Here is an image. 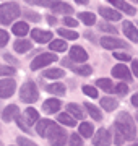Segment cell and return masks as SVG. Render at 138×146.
<instances>
[{
  "label": "cell",
  "mask_w": 138,
  "mask_h": 146,
  "mask_svg": "<svg viewBox=\"0 0 138 146\" xmlns=\"http://www.w3.org/2000/svg\"><path fill=\"white\" fill-rule=\"evenodd\" d=\"M115 128L122 131L127 140H133L137 136V127H135V122L130 117L128 112H120L115 119Z\"/></svg>",
  "instance_id": "6da1fadb"
},
{
  "label": "cell",
  "mask_w": 138,
  "mask_h": 146,
  "mask_svg": "<svg viewBox=\"0 0 138 146\" xmlns=\"http://www.w3.org/2000/svg\"><path fill=\"white\" fill-rule=\"evenodd\" d=\"M21 15V10L16 2H7L0 5V25H10Z\"/></svg>",
  "instance_id": "7a4b0ae2"
},
{
  "label": "cell",
  "mask_w": 138,
  "mask_h": 146,
  "mask_svg": "<svg viewBox=\"0 0 138 146\" xmlns=\"http://www.w3.org/2000/svg\"><path fill=\"white\" fill-rule=\"evenodd\" d=\"M46 138H49V143L52 146H64L67 143V133L55 122H50V125L47 128V133H46Z\"/></svg>",
  "instance_id": "3957f363"
},
{
  "label": "cell",
  "mask_w": 138,
  "mask_h": 146,
  "mask_svg": "<svg viewBox=\"0 0 138 146\" xmlns=\"http://www.w3.org/2000/svg\"><path fill=\"white\" fill-rule=\"evenodd\" d=\"M20 98H21L23 102H26V104H33V102H36L37 98H39V91H37V86L36 83H33V81H28L21 86L20 89Z\"/></svg>",
  "instance_id": "277c9868"
},
{
  "label": "cell",
  "mask_w": 138,
  "mask_h": 146,
  "mask_svg": "<svg viewBox=\"0 0 138 146\" xmlns=\"http://www.w3.org/2000/svg\"><path fill=\"white\" fill-rule=\"evenodd\" d=\"M58 58L55 54H41V55H37L34 60L31 62V70H39V68H44V67H47V65H50V63L54 62H57Z\"/></svg>",
  "instance_id": "5b68a950"
},
{
  "label": "cell",
  "mask_w": 138,
  "mask_h": 146,
  "mask_svg": "<svg viewBox=\"0 0 138 146\" xmlns=\"http://www.w3.org/2000/svg\"><path fill=\"white\" fill-rule=\"evenodd\" d=\"M93 143H94V146H111L112 136L106 128H101V130L96 131L94 138H93Z\"/></svg>",
  "instance_id": "8992f818"
},
{
  "label": "cell",
  "mask_w": 138,
  "mask_h": 146,
  "mask_svg": "<svg viewBox=\"0 0 138 146\" xmlns=\"http://www.w3.org/2000/svg\"><path fill=\"white\" fill-rule=\"evenodd\" d=\"M16 89V83L15 80H0V98H10L11 94L15 93Z\"/></svg>",
  "instance_id": "52a82bcc"
},
{
  "label": "cell",
  "mask_w": 138,
  "mask_h": 146,
  "mask_svg": "<svg viewBox=\"0 0 138 146\" xmlns=\"http://www.w3.org/2000/svg\"><path fill=\"white\" fill-rule=\"evenodd\" d=\"M101 46L107 50H114V49H120V47H127V42L117 37H101Z\"/></svg>",
  "instance_id": "ba28073f"
},
{
  "label": "cell",
  "mask_w": 138,
  "mask_h": 146,
  "mask_svg": "<svg viewBox=\"0 0 138 146\" xmlns=\"http://www.w3.org/2000/svg\"><path fill=\"white\" fill-rule=\"evenodd\" d=\"M31 36H33V39H34L36 42H39V44H44V42H50L52 41V33L50 31H44V29H39V28L33 29Z\"/></svg>",
  "instance_id": "9c48e42d"
},
{
  "label": "cell",
  "mask_w": 138,
  "mask_h": 146,
  "mask_svg": "<svg viewBox=\"0 0 138 146\" xmlns=\"http://www.w3.org/2000/svg\"><path fill=\"white\" fill-rule=\"evenodd\" d=\"M70 58L75 60V62L83 63L85 60H88V52H86L81 46H73L70 49Z\"/></svg>",
  "instance_id": "30bf717a"
},
{
  "label": "cell",
  "mask_w": 138,
  "mask_h": 146,
  "mask_svg": "<svg viewBox=\"0 0 138 146\" xmlns=\"http://www.w3.org/2000/svg\"><path fill=\"white\" fill-rule=\"evenodd\" d=\"M112 75L115 76V78H120V80H127V81H130L132 80V73H130V70H128L125 65H115V67L112 68Z\"/></svg>",
  "instance_id": "8fae6325"
},
{
  "label": "cell",
  "mask_w": 138,
  "mask_h": 146,
  "mask_svg": "<svg viewBox=\"0 0 138 146\" xmlns=\"http://www.w3.org/2000/svg\"><path fill=\"white\" fill-rule=\"evenodd\" d=\"M68 60H70V58H65L64 63H65V65H68L75 73H78V75H81V76H90V75H91L93 68H91L90 65H72Z\"/></svg>",
  "instance_id": "7c38bea8"
},
{
  "label": "cell",
  "mask_w": 138,
  "mask_h": 146,
  "mask_svg": "<svg viewBox=\"0 0 138 146\" xmlns=\"http://www.w3.org/2000/svg\"><path fill=\"white\" fill-rule=\"evenodd\" d=\"M123 33L132 42H138V29L132 25V21H123Z\"/></svg>",
  "instance_id": "4fadbf2b"
},
{
  "label": "cell",
  "mask_w": 138,
  "mask_h": 146,
  "mask_svg": "<svg viewBox=\"0 0 138 146\" xmlns=\"http://www.w3.org/2000/svg\"><path fill=\"white\" fill-rule=\"evenodd\" d=\"M107 2H109V3H112L115 8H120L122 11H125L127 15H132L133 16L135 13H137V10H135L132 5H128L125 0H107Z\"/></svg>",
  "instance_id": "5bb4252c"
},
{
  "label": "cell",
  "mask_w": 138,
  "mask_h": 146,
  "mask_svg": "<svg viewBox=\"0 0 138 146\" xmlns=\"http://www.w3.org/2000/svg\"><path fill=\"white\" fill-rule=\"evenodd\" d=\"M18 115H20V109H18L15 104H11V106H7L5 109H3V112H2V119L5 120V122H10V120L16 119Z\"/></svg>",
  "instance_id": "9a60e30c"
},
{
  "label": "cell",
  "mask_w": 138,
  "mask_h": 146,
  "mask_svg": "<svg viewBox=\"0 0 138 146\" xmlns=\"http://www.w3.org/2000/svg\"><path fill=\"white\" fill-rule=\"evenodd\" d=\"M99 13H101L102 18H106V20H109V21H119L122 18L119 11H115L114 8H106V7H101V8H99Z\"/></svg>",
  "instance_id": "2e32d148"
},
{
  "label": "cell",
  "mask_w": 138,
  "mask_h": 146,
  "mask_svg": "<svg viewBox=\"0 0 138 146\" xmlns=\"http://www.w3.org/2000/svg\"><path fill=\"white\" fill-rule=\"evenodd\" d=\"M50 8H52V11L55 15H70V13H73V8L68 3H64V2H58V3L52 5Z\"/></svg>",
  "instance_id": "e0dca14e"
},
{
  "label": "cell",
  "mask_w": 138,
  "mask_h": 146,
  "mask_svg": "<svg viewBox=\"0 0 138 146\" xmlns=\"http://www.w3.org/2000/svg\"><path fill=\"white\" fill-rule=\"evenodd\" d=\"M33 44L29 41H26V39H18V41H15V44H13V49H15L18 54H26L31 50Z\"/></svg>",
  "instance_id": "ac0fdd59"
},
{
  "label": "cell",
  "mask_w": 138,
  "mask_h": 146,
  "mask_svg": "<svg viewBox=\"0 0 138 146\" xmlns=\"http://www.w3.org/2000/svg\"><path fill=\"white\" fill-rule=\"evenodd\" d=\"M42 109L46 110L47 114H55V112H58V109H60V101L58 99H47L42 104Z\"/></svg>",
  "instance_id": "d6986e66"
},
{
  "label": "cell",
  "mask_w": 138,
  "mask_h": 146,
  "mask_svg": "<svg viewBox=\"0 0 138 146\" xmlns=\"http://www.w3.org/2000/svg\"><path fill=\"white\" fill-rule=\"evenodd\" d=\"M11 31H13V34L23 37V36L28 34L29 26H28V23H25V21H20V23H15V25H13V29H11Z\"/></svg>",
  "instance_id": "ffe728a7"
},
{
  "label": "cell",
  "mask_w": 138,
  "mask_h": 146,
  "mask_svg": "<svg viewBox=\"0 0 138 146\" xmlns=\"http://www.w3.org/2000/svg\"><path fill=\"white\" fill-rule=\"evenodd\" d=\"M67 42L64 39H55V41H50L49 42V49L54 50V52H65L67 50Z\"/></svg>",
  "instance_id": "44dd1931"
},
{
  "label": "cell",
  "mask_w": 138,
  "mask_h": 146,
  "mask_svg": "<svg viewBox=\"0 0 138 146\" xmlns=\"http://www.w3.org/2000/svg\"><path fill=\"white\" fill-rule=\"evenodd\" d=\"M67 112H68L72 117H75V119H80V120L85 119V112L80 109L78 104H68L67 106Z\"/></svg>",
  "instance_id": "7402d4cb"
},
{
  "label": "cell",
  "mask_w": 138,
  "mask_h": 146,
  "mask_svg": "<svg viewBox=\"0 0 138 146\" xmlns=\"http://www.w3.org/2000/svg\"><path fill=\"white\" fill-rule=\"evenodd\" d=\"M57 120L62 123V125H67V127H75L76 123H75V117H72V115L68 114V112H62V114H58Z\"/></svg>",
  "instance_id": "603a6c76"
},
{
  "label": "cell",
  "mask_w": 138,
  "mask_h": 146,
  "mask_svg": "<svg viewBox=\"0 0 138 146\" xmlns=\"http://www.w3.org/2000/svg\"><path fill=\"white\" fill-rule=\"evenodd\" d=\"M96 86H99V88L102 89V91H106V93H112L114 91V84H112L111 80H107V78H99L98 81H96Z\"/></svg>",
  "instance_id": "cb8c5ba5"
},
{
  "label": "cell",
  "mask_w": 138,
  "mask_h": 146,
  "mask_svg": "<svg viewBox=\"0 0 138 146\" xmlns=\"http://www.w3.org/2000/svg\"><path fill=\"white\" fill-rule=\"evenodd\" d=\"M78 18H80V20L85 23L86 26H93V25L96 23L94 13H90V11H81L80 15H78Z\"/></svg>",
  "instance_id": "d4e9b609"
},
{
  "label": "cell",
  "mask_w": 138,
  "mask_h": 146,
  "mask_svg": "<svg viewBox=\"0 0 138 146\" xmlns=\"http://www.w3.org/2000/svg\"><path fill=\"white\" fill-rule=\"evenodd\" d=\"M25 117H26L28 123H36L37 120H39V112L36 109H33V107H28L25 110Z\"/></svg>",
  "instance_id": "484cf974"
},
{
  "label": "cell",
  "mask_w": 138,
  "mask_h": 146,
  "mask_svg": "<svg viewBox=\"0 0 138 146\" xmlns=\"http://www.w3.org/2000/svg\"><path fill=\"white\" fill-rule=\"evenodd\" d=\"M49 125H50V120H47V119L37 120V123H36V131H37V133H39L41 136H46Z\"/></svg>",
  "instance_id": "4316f807"
},
{
  "label": "cell",
  "mask_w": 138,
  "mask_h": 146,
  "mask_svg": "<svg viewBox=\"0 0 138 146\" xmlns=\"http://www.w3.org/2000/svg\"><path fill=\"white\" fill-rule=\"evenodd\" d=\"M64 75H65V73H64L62 68H49L47 72L44 73V76L49 78V80H58V78H62Z\"/></svg>",
  "instance_id": "83f0119b"
},
{
  "label": "cell",
  "mask_w": 138,
  "mask_h": 146,
  "mask_svg": "<svg viewBox=\"0 0 138 146\" xmlns=\"http://www.w3.org/2000/svg\"><path fill=\"white\" fill-rule=\"evenodd\" d=\"M47 91L50 94H57V96H64L65 94V86L62 83H52L47 86Z\"/></svg>",
  "instance_id": "f1b7e54d"
},
{
  "label": "cell",
  "mask_w": 138,
  "mask_h": 146,
  "mask_svg": "<svg viewBox=\"0 0 138 146\" xmlns=\"http://www.w3.org/2000/svg\"><path fill=\"white\" fill-rule=\"evenodd\" d=\"M101 107L104 110H114L117 107V101L112 99V98H101Z\"/></svg>",
  "instance_id": "f546056e"
},
{
  "label": "cell",
  "mask_w": 138,
  "mask_h": 146,
  "mask_svg": "<svg viewBox=\"0 0 138 146\" xmlns=\"http://www.w3.org/2000/svg\"><path fill=\"white\" fill-rule=\"evenodd\" d=\"M93 133H94V128H93V125H91V123H88V122H83V123L80 125V135H81V136L90 138Z\"/></svg>",
  "instance_id": "4dcf8cb0"
},
{
  "label": "cell",
  "mask_w": 138,
  "mask_h": 146,
  "mask_svg": "<svg viewBox=\"0 0 138 146\" xmlns=\"http://www.w3.org/2000/svg\"><path fill=\"white\" fill-rule=\"evenodd\" d=\"M85 109L88 110V114H90L94 120H101V112H99V109H98L96 106L90 104V102H85Z\"/></svg>",
  "instance_id": "1f68e13d"
},
{
  "label": "cell",
  "mask_w": 138,
  "mask_h": 146,
  "mask_svg": "<svg viewBox=\"0 0 138 146\" xmlns=\"http://www.w3.org/2000/svg\"><path fill=\"white\" fill-rule=\"evenodd\" d=\"M58 34L64 37V39H78V33L76 31H72V29H65V28H60L58 29Z\"/></svg>",
  "instance_id": "d6a6232c"
},
{
  "label": "cell",
  "mask_w": 138,
  "mask_h": 146,
  "mask_svg": "<svg viewBox=\"0 0 138 146\" xmlns=\"http://www.w3.org/2000/svg\"><path fill=\"white\" fill-rule=\"evenodd\" d=\"M83 93H85L86 96L93 98V99L98 98V89H96L94 86H88V84H85V86H83Z\"/></svg>",
  "instance_id": "836d02e7"
},
{
  "label": "cell",
  "mask_w": 138,
  "mask_h": 146,
  "mask_svg": "<svg viewBox=\"0 0 138 146\" xmlns=\"http://www.w3.org/2000/svg\"><path fill=\"white\" fill-rule=\"evenodd\" d=\"M83 145V140H81L80 133H73L70 136V146H81Z\"/></svg>",
  "instance_id": "e575fe53"
},
{
  "label": "cell",
  "mask_w": 138,
  "mask_h": 146,
  "mask_svg": "<svg viewBox=\"0 0 138 146\" xmlns=\"http://www.w3.org/2000/svg\"><path fill=\"white\" fill-rule=\"evenodd\" d=\"M125 140H127V138H125V135H123L119 128H115V133H114V143H115V145H122Z\"/></svg>",
  "instance_id": "d590c367"
},
{
  "label": "cell",
  "mask_w": 138,
  "mask_h": 146,
  "mask_svg": "<svg viewBox=\"0 0 138 146\" xmlns=\"http://www.w3.org/2000/svg\"><path fill=\"white\" fill-rule=\"evenodd\" d=\"M0 75H8V76H11V75H15V68L10 67V65H0Z\"/></svg>",
  "instance_id": "8d00e7d4"
},
{
  "label": "cell",
  "mask_w": 138,
  "mask_h": 146,
  "mask_svg": "<svg viewBox=\"0 0 138 146\" xmlns=\"http://www.w3.org/2000/svg\"><path fill=\"white\" fill-rule=\"evenodd\" d=\"M99 29L104 31V33H111V34H115L117 33L115 28L112 26V25H107V23H101V25H99Z\"/></svg>",
  "instance_id": "74e56055"
},
{
  "label": "cell",
  "mask_w": 138,
  "mask_h": 146,
  "mask_svg": "<svg viewBox=\"0 0 138 146\" xmlns=\"http://www.w3.org/2000/svg\"><path fill=\"white\" fill-rule=\"evenodd\" d=\"M23 15H25V18L29 20V21H39L41 20V15H39V13H34V11H25Z\"/></svg>",
  "instance_id": "f35d334b"
},
{
  "label": "cell",
  "mask_w": 138,
  "mask_h": 146,
  "mask_svg": "<svg viewBox=\"0 0 138 146\" xmlns=\"http://www.w3.org/2000/svg\"><path fill=\"white\" fill-rule=\"evenodd\" d=\"M64 25L68 28H76L78 26V21L75 20V18H70V16H65L64 18Z\"/></svg>",
  "instance_id": "ab89813d"
},
{
  "label": "cell",
  "mask_w": 138,
  "mask_h": 146,
  "mask_svg": "<svg viewBox=\"0 0 138 146\" xmlns=\"http://www.w3.org/2000/svg\"><path fill=\"white\" fill-rule=\"evenodd\" d=\"M8 39H10V36H8V33L3 31V29H0V47L7 46V42H8Z\"/></svg>",
  "instance_id": "60d3db41"
},
{
  "label": "cell",
  "mask_w": 138,
  "mask_h": 146,
  "mask_svg": "<svg viewBox=\"0 0 138 146\" xmlns=\"http://www.w3.org/2000/svg\"><path fill=\"white\" fill-rule=\"evenodd\" d=\"M114 91H115L117 94H125V93L128 91V86H127L125 83H119V84H115Z\"/></svg>",
  "instance_id": "b9f144b4"
},
{
  "label": "cell",
  "mask_w": 138,
  "mask_h": 146,
  "mask_svg": "<svg viewBox=\"0 0 138 146\" xmlns=\"http://www.w3.org/2000/svg\"><path fill=\"white\" fill-rule=\"evenodd\" d=\"M15 120H16V123H18V127H20V128H21L23 131H26V133L29 131V128L26 127V120H23V117H21V115H18V117H16Z\"/></svg>",
  "instance_id": "7bdbcfd3"
},
{
  "label": "cell",
  "mask_w": 138,
  "mask_h": 146,
  "mask_svg": "<svg viewBox=\"0 0 138 146\" xmlns=\"http://www.w3.org/2000/svg\"><path fill=\"white\" fill-rule=\"evenodd\" d=\"M34 3L42 5V7H52L55 3H58V0H34Z\"/></svg>",
  "instance_id": "ee69618b"
},
{
  "label": "cell",
  "mask_w": 138,
  "mask_h": 146,
  "mask_svg": "<svg viewBox=\"0 0 138 146\" xmlns=\"http://www.w3.org/2000/svg\"><path fill=\"white\" fill-rule=\"evenodd\" d=\"M18 146H37L36 143H33L31 140H28V138H23V136H20V138H18Z\"/></svg>",
  "instance_id": "f6af8a7d"
},
{
  "label": "cell",
  "mask_w": 138,
  "mask_h": 146,
  "mask_svg": "<svg viewBox=\"0 0 138 146\" xmlns=\"http://www.w3.org/2000/svg\"><path fill=\"white\" fill-rule=\"evenodd\" d=\"M114 57L117 60H122V62H128V60H132V57L128 55V54H122V52H114Z\"/></svg>",
  "instance_id": "bcb514c9"
},
{
  "label": "cell",
  "mask_w": 138,
  "mask_h": 146,
  "mask_svg": "<svg viewBox=\"0 0 138 146\" xmlns=\"http://www.w3.org/2000/svg\"><path fill=\"white\" fill-rule=\"evenodd\" d=\"M3 58H5L8 63H13V65H16V63H18V62H16V58H15V57H11L10 54H3Z\"/></svg>",
  "instance_id": "7dc6e473"
},
{
  "label": "cell",
  "mask_w": 138,
  "mask_h": 146,
  "mask_svg": "<svg viewBox=\"0 0 138 146\" xmlns=\"http://www.w3.org/2000/svg\"><path fill=\"white\" fill-rule=\"evenodd\" d=\"M132 72L135 73V76H138V60H133V63H132Z\"/></svg>",
  "instance_id": "c3c4849f"
},
{
  "label": "cell",
  "mask_w": 138,
  "mask_h": 146,
  "mask_svg": "<svg viewBox=\"0 0 138 146\" xmlns=\"http://www.w3.org/2000/svg\"><path fill=\"white\" fill-rule=\"evenodd\" d=\"M46 20H47V23L49 25H50V26H54V25H55V23H57V20H55V16H46Z\"/></svg>",
  "instance_id": "681fc988"
},
{
  "label": "cell",
  "mask_w": 138,
  "mask_h": 146,
  "mask_svg": "<svg viewBox=\"0 0 138 146\" xmlns=\"http://www.w3.org/2000/svg\"><path fill=\"white\" fill-rule=\"evenodd\" d=\"M132 104L135 106V107H138V93L132 96Z\"/></svg>",
  "instance_id": "f907efd6"
},
{
  "label": "cell",
  "mask_w": 138,
  "mask_h": 146,
  "mask_svg": "<svg viewBox=\"0 0 138 146\" xmlns=\"http://www.w3.org/2000/svg\"><path fill=\"white\" fill-rule=\"evenodd\" d=\"M75 2H76V3H81V5H86L90 0H75Z\"/></svg>",
  "instance_id": "816d5d0a"
},
{
  "label": "cell",
  "mask_w": 138,
  "mask_h": 146,
  "mask_svg": "<svg viewBox=\"0 0 138 146\" xmlns=\"http://www.w3.org/2000/svg\"><path fill=\"white\" fill-rule=\"evenodd\" d=\"M28 3H34V0H26Z\"/></svg>",
  "instance_id": "f5cc1de1"
},
{
  "label": "cell",
  "mask_w": 138,
  "mask_h": 146,
  "mask_svg": "<svg viewBox=\"0 0 138 146\" xmlns=\"http://www.w3.org/2000/svg\"><path fill=\"white\" fill-rule=\"evenodd\" d=\"M133 146H138V141H137V143H135V145H133Z\"/></svg>",
  "instance_id": "db71d44e"
},
{
  "label": "cell",
  "mask_w": 138,
  "mask_h": 146,
  "mask_svg": "<svg viewBox=\"0 0 138 146\" xmlns=\"http://www.w3.org/2000/svg\"><path fill=\"white\" fill-rule=\"evenodd\" d=\"M133 2H138V0H133Z\"/></svg>",
  "instance_id": "11a10c76"
},
{
  "label": "cell",
  "mask_w": 138,
  "mask_h": 146,
  "mask_svg": "<svg viewBox=\"0 0 138 146\" xmlns=\"http://www.w3.org/2000/svg\"><path fill=\"white\" fill-rule=\"evenodd\" d=\"M0 146H3V145H2V143H0Z\"/></svg>",
  "instance_id": "9f6ffc18"
}]
</instances>
